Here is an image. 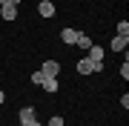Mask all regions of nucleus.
Here are the masks:
<instances>
[{"instance_id": "1", "label": "nucleus", "mask_w": 129, "mask_h": 126, "mask_svg": "<svg viewBox=\"0 0 129 126\" xmlns=\"http://www.w3.org/2000/svg\"><path fill=\"white\" fill-rule=\"evenodd\" d=\"M92 72H103V66H98L95 60H89V57H80L78 60V75H92Z\"/></svg>"}, {"instance_id": "2", "label": "nucleus", "mask_w": 129, "mask_h": 126, "mask_svg": "<svg viewBox=\"0 0 129 126\" xmlns=\"http://www.w3.org/2000/svg\"><path fill=\"white\" fill-rule=\"evenodd\" d=\"M0 17H6V20H14V17H17V6L6 3V0H0Z\"/></svg>"}, {"instance_id": "3", "label": "nucleus", "mask_w": 129, "mask_h": 126, "mask_svg": "<svg viewBox=\"0 0 129 126\" xmlns=\"http://www.w3.org/2000/svg\"><path fill=\"white\" fill-rule=\"evenodd\" d=\"M86 52H89V55H86L89 60H95L98 66H103V49H101V46H95V43H92V46H89Z\"/></svg>"}, {"instance_id": "4", "label": "nucleus", "mask_w": 129, "mask_h": 126, "mask_svg": "<svg viewBox=\"0 0 129 126\" xmlns=\"http://www.w3.org/2000/svg\"><path fill=\"white\" fill-rule=\"evenodd\" d=\"M40 72H43L46 77H57V72H60V63H57V60H46Z\"/></svg>"}, {"instance_id": "5", "label": "nucleus", "mask_w": 129, "mask_h": 126, "mask_svg": "<svg viewBox=\"0 0 129 126\" xmlns=\"http://www.w3.org/2000/svg\"><path fill=\"white\" fill-rule=\"evenodd\" d=\"M37 12H40L43 17H52V14H55V3H52V0H43V3L37 6Z\"/></svg>"}, {"instance_id": "6", "label": "nucleus", "mask_w": 129, "mask_h": 126, "mask_svg": "<svg viewBox=\"0 0 129 126\" xmlns=\"http://www.w3.org/2000/svg\"><path fill=\"white\" fill-rule=\"evenodd\" d=\"M60 40L69 43V46H75V40H78V32H75V29H63V32H60Z\"/></svg>"}, {"instance_id": "7", "label": "nucleus", "mask_w": 129, "mask_h": 126, "mask_svg": "<svg viewBox=\"0 0 129 126\" xmlns=\"http://www.w3.org/2000/svg\"><path fill=\"white\" fill-rule=\"evenodd\" d=\"M37 120V115H35V109L32 106H26V109H20V123H32Z\"/></svg>"}, {"instance_id": "8", "label": "nucleus", "mask_w": 129, "mask_h": 126, "mask_svg": "<svg viewBox=\"0 0 129 126\" xmlns=\"http://www.w3.org/2000/svg\"><path fill=\"white\" fill-rule=\"evenodd\" d=\"M126 46H129V37H120V34H118V37L112 40V46H109V49H112V52H123Z\"/></svg>"}, {"instance_id": "9", "label": "nucleus", "mask_w": 129, "mask_h": 126, "mask_svg": "<svg viewBox=\"0 0 129 126\" xmlns=\"http://www.w3.org/2000/svg\"><path fill=\"white\" fill-rule=\"evenodd\" d=\"M75 46L89 49V46H92V37H89V34H83V32H78V40H75Z\"/></svg>"}, {"instance_id": "10", "label": "nucleus", "mask_w": 129, "mask_h": 126, "mask_svg": "<svg viewBox=\"0 0 129 126\" xmlns=\"http://www.w3.org/2000/svg\"><path fill=\"white\" fill-rule=\"evenodd\" d=\"M43 89H46V92H57V77H46Z\"/></svg>"}, {"instance_id": "11", "label": "nucleus", "mask_w": 129, "mask_h": 126, "mask_svg": "<svg viewBox=\"0 0 129 126\" xmlns=\"http://www.w3.org/2000/svg\"><path fill=\"white\" fill-rule=\"evenodd\" d=\"M32 83H37V86H43V83H46V75H43V72L37 69L35 75H32Z\"/></svg>"}, {"instance_id": "12", "label": "nucleus", "mask_w": 129, "mask_h": 126, "mask_svg": "<svg viewBox=\"0 0 129 126\" xmlns=\"http://www.w3.org/2000/svg\"><path fill=\"white\" fill-rule=\"evenodd\" d=\"M118 34H120V37H129V23H126V20L118 23Z\"/></svg>"}, {"instance_id": "13", "label": "nucleus", "mask_w": 129, "mask_h": 126, "mask_svg": "<svg viewBox=\"0 0 129 126\" xmlns=\"http://www.w3.org/2000/svg\"><path fill=\"white\" fill-rule=\"evenodd\" d=\"M46 126H63V117H60V115H52V120Z\"/></svg>"}, {"instance_id": "14", "label": "nucleus", "mask_w": 129, "mask_h": 126, "mask_svg": "<svg viewBox=\"0 0 129 126\" xmlns=\"http://www.w3.org/2000/svg\"><path fill=\"white\" fill-rule=\"evenodd\" d=\"M120 77H123V80L129 77V63H120Z\"/></svg>"}, {"instance_id": "15", "label": "nucleus", "mask_w": 129, "mask_h": 126, "mask_svg": "<svg viewBox=\"0 0 129 126\" xmlns=\"http://www.w3.org/2000/svg\"><path fill=\"white\" fill-rule=\"evenodd\" d=\"M20 126H43L40 120H32V123H20Z\"/></svg>"}, {"instance_id": "16", "label": "nucleus", "mask_w": 129, "mask_h": 126, "mask_svg": "<svg viewBox=\"0 0 129 126\" xmlns=\"http://www.w3.org/2000/svg\"><path fill=\"white\" fill-rule=\"evenodd\" d=\"M6 3H12V6H17V3H20V0H6Z\"/></svg>"}, {"instance_id": "17", "label": "nucleus", "mask_w": 129, "mask_h": 126, "mask_svg": "<svg viewBox=\"0 0 129 126\" xmlns=\"http://www.w3.org/2000/svg\"><path fill=\"white\" fill-rule=\"evenodd\" d=\"M0 103H3V92H0Z\"/></svg>"}]
</instances>
